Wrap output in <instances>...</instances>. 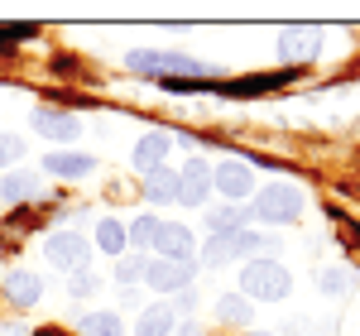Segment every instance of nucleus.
I'll list each match as a JSON object with an SVG mask.
<instances>
[{
  "mask_svg": "<svg viewBox=\"0 0 360 336\" xmlns=\"http://www.w3.org/2000/svg\"><path fill=\"white\" fill-rule=\"evenodd\" d=\"M68 288H72V298H91V293H96V279H91V269H77V274L68 279Z\"/></svg>",
  "mask_w": 360,
  "mask_h": 336,
  "instance_id": "27",
  "label": "nucleus"
},
{
  "mask_svg": "<svg viewBox=\"0 0 360 336\" xmlns=\"http://www.w3.org/2000/svg\"><path fill=\"white\" fill-rule=\"evenodd\" d=\"M274 240L269 235H259V231H226V235H212L207 245H202V264H212V269H221V264H250V259H274Z\"/></svg>",
  "mask_w": 360,
  "mask_h": 336,
  "instance_id": "1",
  "label": "nucleus"
},
{
  "mask_svg": "<svg viewBox=\"0 0 360 336\" xmlns=\"http://www.w3.org/2000/svg\"><path fill=\"white\" fill-rule=\"evenodd\" d=\"M144 197H149V202H159V207L178 202V173H168V168H154V173H149V183H144Z\"/></svg>",
  "mask_w": 360,
  "mask_h": 336,
  "instance_id": "18",
  "label": "nucleus"
},
{
  "mask_svg": "<svg viewBox=\"0 0 360 336\" xmlns=\"http://www.w3.org/2000/svg\"><path fill=\"white\" fill-rule=\"evenodd\" d=\"M212 193H221L226 202H236V207H245L250 193H255V173H250L245 159H226V164L212 168Z\"/></svg>",
  "mask_w": 360,
  "mask_h": 336,
  "instance_id": "6",
  "label": "nucleus"
},
{
  "mask_svg": "<svg viewBox=\"0 0 360 336\" xmlns=\"http://www.w3.org/2000/svg\"><path fill=\"white\" fill-rule=\"evenodd\" d=\"M144 283L159 293H183L193 283V259H149L144 264Z\"/></svg>",
  "mask_w": 360,
  "mask_h": 336,
  "instance_id": "7",
  "label": "nucleus"
},
{
  "mask_svg": "<svg viewBox=\"0 0 360 336\" xmlns=\"http://www.w3.org/2000/svg\"><path fill=\"white\" fill-rule=\"evenodd\" d=\"M250 312H255V308H250L240 293H226V298H217V317H221L226 327H245Z\"/></svg>",
  "mask_w": 360,
  "mask_h": 336,
  "instance_id": "20",
  "label": "nucleus"
},
{
  "mask_svg": "<svg viewBox=\"0 0 360 336\" xmlns=\"http://www.w3.org/2000/svg\"><path fill=\"white\" fill-rule=\"evenodd\" d=\"M39 298H44V279H39L34 269H10V274H5V303L34 308Z\"/></svg>",
  "mask_w": 360,
  "mask_h": 336,
  "instance_id": "11",
  "label": "nucleus"
},
{
  "mask_svg": "<svg viewBox=\"0 0 360 336\" xmlns=\"http://www.w3.org/2000/svg\"><path fill=\"white\" fill-rule=\"evenodd\" d=\"M82 336H125V322H120V312H86Z\"/></svg>",
  "mask_w": 360,
  "mask_h": 336,
  "instance_id": "19",
  "label": "nucleus"
},
{
  "mask_svg": "<svg viewBox=\"0 0 360 336\" xmlns=\"http://www.w3.org/2000/svg\"><path fill=\"white\" fill-rule=\"evenodd\" d=\"M144 264H149V259H120V264H115V279L120 283H139L144 279Z\"/></svg>",
  "mask_w": 360,
  "mask_h": 336,
  "instance_id": "26",
  "label": "nucleus"
},
{
  "mask_svg": "<svg viewBox=\"0 0 360 336\" xmlns=\"http://www.w3.org/2000/svg\"><path fill=\"white\" fill-rule=\"evenodd\" d=\"M34 336H68V332H63V327H39Z\"/></svg>",
  "mask_w": 360,
  "mask_h": 336,
  "instance_id": "29",
  "label": "nucleus"
},
{
  "mask_svg": "<svg viewBox=\"0 0 360 336\" xmlns=\"http://www.w3.org/2000/svg\"><path fill=\"white\" fill-rule=\"evenodd\" d=\"M39 193V178L34 173H5L0 178V202L10 207V202H29V197Z\"/></svg>",
  "mask_w": 360,
  "mask_h": 336,
  "instance_id": "16",
  "label": "nucleus"
},
{
  "mask_svg": "<svg viewBox=\"0 0 360 336\" xmlns=\"http://www.w3.org/2000/svg\"><path fill=\"white\" fill-rule=\"evenodd\" d=\"M178 336H202V327H197V322H183V327H178Z\"/></svg>",
  "mask_w": 360,
  "mask_h": 336,
  "instance_id": "28",
  "label": "nucleus"
},
{
  "mask_svg": "<svg viewBox=\"0 0 360 336\" xmlns=\"http://www.w3.org/2000/svg\"><path fill=\"white\" fill-rule=\"evenodd\" d=\"M20 159H25V140L20 135H0V168L20 164Z\"/></svg>",
  "mask_w": 360,
  "mask_h": 336,
  "instance_id": "24",
  "label": "nucleus"
},
{
  "mask_svg": "<svg viewBox=\"0 0 360 336\" xmlns=\"http://www.w3.org/2000/svg\"><path fill=\"white\" fill-rule=\"evenodd\" d=\"M44 259L53 269H63V274H77V269H86V259H91V245L82 240V231H58V235L44 240Z\"/></svg>",
  "mask_w": 360,
  "mask_h": 336,
  "instance_id": "4",
  "label": "nucleus"
},
{
  "mask_svg": "<svg viewBox=\"0 0 360 336\" xmlns=\"http://www.w3.org/2000/svg\"><path fill=\"white\" fill-rule=\"evenodd\" d=\"M178 202H188V207H207L212 202V168L202 159H188V168L178 173Z\"/></svg>",
  "mask_w": 360,
  "mask_h": 336,
  "instance_id": "9",
  "label": "nucleus"
},
{
  "mask_svg": "<svg viewBox=\"0 0 360 336\" xmlns=\"http://www.w3.org/2000/svg\"><path fill=\"white\" fill-rule=\"evenodd\" d=\"M240 288H245V298H259V303H283L293 279L278 259H250L240 269Z\"/></svg>",
  "mask_w": 360,
  "mask_h": 336,
  "instance_id": "3",
  "label": "nucleus"
},
{
  "mask_svg": "<svg viewBox=\"0 0 360 336\" xmlns=\"http://www.w3.org/2000/svg\"><path fill=\"white\" fill-rule=\"evenodd\" d=\"M173 327H178V312L168 308V303H149V308L139 312L135 336H173Z\"/></svg>",
  "mask_w": 360,
  "mask_h": 336,
  "instance_id": "14",
  "label": "nucleus"
},
{
  "mask_svg": "<svg viewBox=\"0 0 360 336\" xmlns=\"http://www.w3.org/2000/svg\"><path fill=\"white\" fill-rule=\"evenodd\" d=\"M149 250H159V259H193L197 240H193V231H188V226L159 221V226H154V235H149Z\"/></svg>",
  "mask_w": 360,
  "mask_h": 336,
  "instance_id": "8",
  "label": "nucleus"
},
{
  "mask_svg": "<svg viewBox=\"0 0 360 336\" xmlns=\"http://www.w3.org/2000/svg\"><path fill=\"white\" fill-rule=\"evenodd\" d=\"M245 207H236V202H231V207H217V212H212V217H207V226H212V231H217V235H226V231H245Z\"/></svg>",
  "mask_w": 360,
  "mask_h": 336,
  "instance_id": "21",
  "label": "nucleus"
},
{
  "mask_svg": "<svg viewBox=\"0 0 360 336\" xmlns=\"http://www.w3.org/2000/svg\"><path fill=\"white\" fill-rule=\"evenodd\" d=\"M96 168L91 154H49L44 159V173H53V178H86Z\"/></svg>",
  "mask_w": 360,
  "mask_h": 336,
  "instance_id": "15",
  "label": "nucleus"
},
{
  "mask_svg": "<svg viewBox=\"0 0 360 336\" xmlns=\"http://www.w3.org/2000/svg\"><path fill=\"white\" fill-rule=\"evenodd\" d=\"M96 245L120 259V250L130 245V235H125V226H120V221H101V226H96Z\"/></svg>",
  "mask_w": 360,
  "mask_h": 336,
  "instance_id": "22",
  "label": "nucleus"
},
{
  "mask_svg": "<svg viewBox=\"0 0 360 336\" xmlns=\"http://www.w3.org/2000/svg\"><path fill=\"white\" fill-rule=\"evenodd\" d=\"M168 144H173V135H168V130H149V135H144V140L135 144V168H144V173L164 168V159H168Z\"/></svg>",
  "mask_w": 360,
  "mask_h": 336,
  "instance_id": "13",
  "label": "nucleus"
},
{
  "mask_svg": "<svg viewBox=\"0 0 360 336\" xmlns=\"http://www.w3.org/2000/svg\"><path fill=\"white\" fill-rule=\"evenodd\" d=\"M293 77V67L288 72H264V77H250V82H221L226 96H259V91H269V86H283Z\"/></svg>",
  "mask_w": 360,
  "mask_h": 336,
  "instance_id": "17",
  "label": "nucleus"
},
{
  "mask_svg": "<svg viewBox=\"0 0 360 336\" xmlns=\"http://www.w3.org/2000/svg\"><path fill=\"white\" fill-rule=\"evenodd\" d=\"M135 72L144 77H164V82H202V77H217L221 67H212V63H197L188 53H149V49H135V53L125 58Z\"/></svg>",
  "mask_w": 360,
  "mask_h": 336,
  "instance_id": "2",
  "label": "nucleus"
},
{
  "mask_svg": "<svg viewBox=\"0 0 360 336\" xmlns=\"http://www.w3.org/2000/svg\"><path fill=\"white\" fill-rule=\"evenodd\" d=\"M29 120H34V130L49 135V140H77V135H82L77 115H68V111H34Z\"/></svg>",
  "mask_w": 360,
  "mask_h": 336,
  "instance_id": "12",
  "label": "nucleus"
},
{
  "mask_svg": "<svg viewBox=\"0 0 360 336\" xmlns=\"http://www.w3.org/2000/svg\"><path fill=\"white\" fill-rule=\"evenodd\" d=\"M317 49H322L317 29H283L278 34V58L283 63H307V58H317Z\"/></svg>",
  "mask_w": 360,
  "mask_h": 336,
  "instance_id": "10",
  "label": "nucleus"
},
{
  "mask_svg": "<svg viewBox=\"0 0 360 336\" xmlns=\"http://www.w3.org/2000/svg\"><path fill=\"white\" fill-rule=\"evenodd\" d=\"M255 217H259V221H274V226L298 221V217H303V193H298V188H288V183L264 188V193L255 197Z\"/></svg>",
  "mask_w": 360,
  "mask_h": 336,
  "instance_id": "5",
  "label": "nucleus"
},
{
  "mask_svg": "<svg viewBox=\"0 0 360 336\" xmlns=\"http://www.w3.org/2000/svg\"><path fill=\"white\" fill-rule=\"evenodd\" d=\"M154 217H139V221H130L125 226V235H130V245H149V235H154Z\"/></svg>",
  "mask_w": 360,
  "mask_h": 336,
  "instance_id": "25",
  "label": "nucleus"
},
{
  "mask_svg": "<svg viewBox=\"0 0 360 336\" xmlns=\"http://www.w3.org/2000/svg\"><path fill=\"white\" fill-rule=\"evenodd\" d=\"M317 283H322L327 293H346V288H351V269L332 264V269H322V274H317Z\"/></svg>",
  "mask_w": 360,
  "mask_h": 336,
  "instance_id": "23",
  "label": "nucleus"
}]
</instances>
